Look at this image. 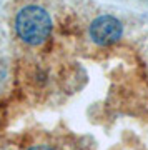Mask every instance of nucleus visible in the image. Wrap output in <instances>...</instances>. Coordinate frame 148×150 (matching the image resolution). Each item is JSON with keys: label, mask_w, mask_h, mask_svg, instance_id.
<instances>
[{"label": "nucleus", "mask_w": 148, "mask_h": 150, "mask_svg": "<svg viewBox=\"0 0 148 150\" xmlns=\"http://www.w3.org/2000/svg\"><path fill=\"white\" fill-rule=\"evenodd\" d=\"M15 32L22 42L40 45L52 32V18L42 7L27 5L20 8L15 17Z\"/></svg>", "instance_id": "1"}, {"label": "nucleus", "mask_w": 148, "mask_h": 150, "mask_svg": "<svg viewBox=\"0 0 148 150\" xmlns=\"http://www.w3.org/2000/svg\"><path fill=\"white\" fill-rule=\"evenodd\" d=\"M92 42H95L97 45H111V43L118 42L122 38L123 27L122 22L111 15H100L90 23L88 28Z\"/></svg>", "instance_id": "2"}, {"label": "nucleus", "mask_w": 148, "mask_h": 150, "mask_svg": "<svg viewBox=\"0 0 148 150\" xmlns=\"http://www.w3.org/2000/svg\"><path fill=\"white\" fill-rule=\"evenodd\" d=\"M28 150H55V149L48 147V145H35V147H30Z\"/></svg>", "instance_id": "3"}]
</instances>
